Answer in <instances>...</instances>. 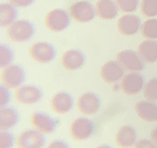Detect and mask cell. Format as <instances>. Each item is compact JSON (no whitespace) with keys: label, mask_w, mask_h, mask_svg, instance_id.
Here are the masks:
<instances>
[{"label":"cell","mask_w":157,"mask_h":148,"mask_svg":"<svg viewBox=\"0 0 157 148\" xmlns=\"http://www.w3.org/2000/svg\"><path fill=\"white\" fill-rule=\"evenodd\" d=\"M35 27L33 22L26 19L16 20L8 26L7 33L12 41L16 42H25L30 41L34 35Z\"/></svg>","instance_id":"obj_1"},{"label":"cell","mask_w":157,"mask_h":148,"mask_svg":"<svg viewBox=\"0 0 157 148\" xmlns=\"http://www.w3.org/2000/svg\"><path fill=\"white\" fill-rule=\"evenodd\" d=\"M71 14L63 9L56 8L49 11L45 16L44 23L49 30L60 32L67 29L71 24Z\"/></svg>","instance_id":"obj_2"},{"label":"cell","mask_w":157,"mask_h":148,"mask_svg":"<svg viewBox=\"0 0 157 148\" xmlns=\"http://www.w3.org/2000/svg\"><path fill=\"white\" fill-rule=\"evenodd\" d=\"M1 80L2 85L8 89H18L25 81V72L20 66L10 64L3 68Z\"/></svg>","instance_id":"obj_3"},{"label":"cell","mask_w":157,"mask_h":148,"mask_svg":"<svg viewBox=\"0 0 157 148\" xmlns=\"http://www.w3.org/2000/svg\"><path fill=\"white\" fill-rule=\"evenodd\" d=\"M69 12L73 18L78 22H90L97 15L96 6L89 1H78L70 6Z\"/></svg>","instance_id":"obj_4"},{"label":"cell","mask_w":157,"mask_h":148,"mask_svg":"<svg viewBox=\"0 0 157 148\" xmlns=\"http://www.w3.org/2000/svg\"><path fill=\"white\" fill-rule=\"evenodd\" d=\"M117 60L123 67L124 70L129 72H138L140 73L145 68L144 60L139 53L132 49H124L117 55Z\"/></svg>","instance_id":"obj_5"},{"label":"cell","mask_w":157,"mask_h":148,"mask_svg":"<svg viewBox=\"0 0 157 148\" xmlns=\"http://www.w3.org/2000/svg\"><path fill=\"white\" fill-rule=\"evenodd\" d=\"M29 55L37 63L48 64L53 60L56 56V49L48 42L40 41L31 45Z\"/></svg>","instance_id":"obj_6"},{"label":"cell","mask_w":157,"mask_h":148,"mask_svg":"<svg viewBox=\"0 0 157 148\" xmlns=\"http://www.w3.org/2000/svg\"><path fill=\"white\" fill-rule=\"evenodd\" d=\"M95 130L94 123L87 118H78L71 124L70 133L75 140H86L93 135Z\"/></svg>","instance_id":"obj_7"},{"label":"cell","mask_w":157,"mask_h":148,"mask_svg":"<svg viewBox=\"0 0 157 148\" xmlns=\"http://www.w3.org/2000/svg\"><path fill=\"white\" fill-rule=\"evenodd\" d=\"M145 77L138 72H131L122 79V90L127 95H137L145 87Z\"/></svg>","instance_id":"obj_8"},{"label":"cell","mask_w":157,"mask_h":148,"mask_svg":"<svg viewBox=\"0 0 157 148\" xmlns=\"http://www.w3.org/2000/svg\"><path fill=\"white\" fill-rule=\"evenodd\" d=\"M45 144L44 133L38 130H26L17 138L18 148H42Z\"/></svg>","instance_id":"obj_9"},{"label":"cell","mask_w":157,"mask_h":148,"mask_svg":"<svg viewBox=\"0 0 157 148\" xmlns=\"http://www.w3.org/2000/svg\"><path fill=\"white\" fill-rule=\"evenodd\" d=\"M117 26L120 33L130 37V35L138 33V31L142 27V22L139 16L135 15V14L127 13L120 17Z\"/></svg>","instance_id":"obj_10"},{"label":"cell","mask_w":157,"mask_h":148,"mask_svg":"<svg viewBox=\"0 0 157 148\" xmlns=\"http://www.w3.org/2000/svg\"><path fill=\"white\" fill-rule=\"evenodd\" d=\"M15 98L21 104L33 105L41 100L42 91L36 86H22L16 90Z\"/></svg>","instance_id":"obj_11"},{"label":"cell","mask_w":157,"mask_h":148,"mask_svg":"<svg viewBox=\"0 0 157 148\" xmlns=\"http://www.w3.org/2000/svg\"><path fill=\"white\" fill-rule=\"evenodd\" d=\"M124 68L118 60H110L101 68V78L108 84H114L124 78Z\"/></svg>","instance_id":"obj_12"},{"label":"cell","mask_w":157,"mask_h":148,"mask_svg":"<svg viewBox=\"0 0 157 148\" xmlns=\"http://www.w3.org/2000/svg\"><path fill=\"white\" fill-rule=\"evenodd\" d=\"M101 107V100L95 93H85L78 100V108L83 114L93 115Z\"/></svg>","instance_id":"obj_13"},{"label":"cell","mask_w":157,"mask_h":148,"mask_svg":"<svg viewBox=\"0 0 157 148\" xmlns=\"http://www.w3.org/2000/svg\"><path fill=\"white\" fill-rule=\"evenodd\" d=\"M86 56L80 49H70L63 55L60 63L67 71H77L85 64Z\"/></svg>","instance_id":"obj_14"},{"label":"cell","mask_w":157,"mask_h":148,"mask_svg":"<svg viewBox=\"0 0 157 148\" xmlns=\"http://www.w3.org/2000/svg\"><path fill=\"white\" fill-rule=\"evenodd\" d=\"M52 109L58 114H67L73 109L74 98L67 92H59L56 94L51 101Z\"/></svg>","instance_id":"obj_15"},{"label":"cell","mask_w":157,"mask_h":148,"mask_svg":"<svg viewBox=\"0 0 157 148\" xmlns=\"http://www.w3.org/2000/svg\"><path fill=\"white\" fill-rule=\"evenodd\" d=\"M30 120L33 127L38 130L39 132L44 133V134H51V133L56 131V121L51 116H48V114L36 112V113H33L31 115Z\"/></svg>","instance_id":"obj_16"},{"label":"cell","mask_w":157,"mask_h":148,"mask_svg":"<svg viewBox=\"0 0 157 148\" xmlns=\"http://www.w3.org/2000/svg\"><path fill=\"white\" fill-rule=\"evenodd\" d=\"M96 10L97 15L104 20L114 19L119 13V7L114 0H98L96 3Z\"/></svg>","instance_id":"obj_17"},{"label":"cell","mask_w":157,"mask_h":148,"mask_svg":"<svg viewBox=\"0 0 157 148\" xmlns=\"http://www.w3.org/2000/svg\"><path fill=\"white\" fill-rule=\"evenodd\" d=\"M135 111L142 120L147 122L157 121V104L153 101H140L135 106Z\"/></svg>","instance_id":"obj_18"},{"label":"cell","mask_w":157,"mask_h":148,"mask_svg":"<svg viewBox=\"0 0 157 148\" xmlns=\"http://www.w3.org/2000/svg\"><path fill=\"white\" fill-rule=\"evenodd\" d=\"M136 139V130L131 126H123L116 134V143L122 148H130L134 146Z\"/></svg>","instance_id":"obj_19"},{"label":"cell","mask_w":157,"mask_h":148,"mask_svg":"<svg viewBox=\"0 0 157 148\" xmlns=\"http://www.w3.org/2000/svg\"><path fill=\"white\" fill-rule=\"evenodd\" d=\"M19 120L18 112L13 108H1L0 112V128L2 131H7L14 127Z\"/></svg>","instance_id":"obj_20"},{"label":"cell","mask_w":157,"mask_h":148,"mask_svg":"<svg viewBox=\"0 0 157 148\" xmlns=\"http://www.w3.org/2000/svg\"><path fill=\"white\" fill-rule=\"evenodd\" d=\"M138 53L145 62L153 64L157 62V41L147 39L138 46Z\"/></svg>","instance_id":"obj_21"},{"label":"cell","mask_w":157,"mask_h":148,"mask_svg":"<svg viewBox=\"0 0 157 148\" xmlns=\"http://www.w3.org/2000/svg\"><path fill=\"white\" fill-rule=\"evenodd\" d=\"M18 11L16 6L8 3H2L0 5V24L2 27L9 26L13 22H15Z\"/></svg>","instance_id":"obj_22"},{"label":"cell","mask_w":157,"mask_h":148,"mask_svg":"<svg viewBox=\"0 0 157 148\" xmlns=\"http://www.w3.org/2000/svg\"><path fill=\"white\" fill-rule=\"evenodd\" d=\"M141 32L145 38L152 41L157 39V18H149L144 21L141 27Z\"/></svg>","instance_id":"obj_23"},{"label":"cell","mask_w":157,"mask_h":148,"mask_svg":"<svg viewBox=\"0 0 157 148\" xmlns=\"http://www.w3.org/2000/svg\"><path fill=\"white\" fill-rule=\"evenodd\" d=\"M141 13L146 17L157 16V0H142L140 4Z\"/></svg>","instance_id":"obj_24"},{"label":"cell","mask_w":157,"mask_h":148,"mask_svg":"<svg viewBox=\"0 0 157 148\" xmlns=\"http://www.w3.org/2000/svg\"><path fill=\"white\" fill-rule=\"evenodd\" d=\"M14 59V53L10 46L7 45H1L0 46V64L1 68H6L11 64Z\"/></svg>","instance_id":"obj_25"},{"label":"cell","mask_w":157,"mask_h":148,"mask_svg":"<svg viewBox=\"0 0 157 148\" xmlns=\"http://www.w3.org/2000/svg\"><path fill=\"white\" fill-rule=\"evenodd\" d=\"M144 97L149 101H157V78L150 79L144 87Z\"/></svg>","instance_id":"obj_26"},{"label":"cell","mask_w":157,"mask_h":148,"mask_svg":"<svg viewBox=\"0 0 157 148\" xmlns=\"http://www.w3.org/2000/svg\"><path fill=\"white\" fill-rule=\"evenodd\" d=\"M119 9L125 13H131L136 11L140 0H115Z\"/></svg>","instance_id":"obj_27"},{"label":"cell","mask_w":157,"mask_h":148,"mask_svg":"<svg viewBox=\"0 0 157 148\" xmlns=\"http://www.w3.org/2000/svg\"><path fill=\"white\" fill-rule=\"evenodd\" d=\"M14 145V137L11 133L2 131L0 135V148H12Z\"/></svg>","instance_id":"obj_28"},{"label":"cell","mask_w":157,"mask_h":148,"mask_svg":"<svg viewBox=\"0 0 157 148\" xmlns=\"http://www.w3.org/2000/svg\"><path fill=\"white\" fill-rule=\"evenodd\" d=\"M9 101H10V93L8 91V88L5 87L4 85H2L1 88H0V105H1V108H4L5 106H7Z\"/></svg>","instance_id":"obj_29"},{"label":"cell","mask_w":157,"mask_h":148,"mask_svg":"<svg viewBox=\"0 0 157 148\" xmlns=\"http://www.w3.org/2000/svg\"><path fill=\"white\" fill-rule=\"evenodd\" d=\"M134 148H157V145L153 141H150V140L142 139L135 144Z\"/></svg>","instance_id":"obj_30"},{"label":"cell","mask_w":157,"mask_h":148,"mask_svg":"<svg viewBox=\"0 0 157 148\" xmlns=\"http://www.w3.org/2000/svg\"><path fill=\"white\" fill-rule=\"evenodd\" d=\"M10 4L16 7H27L34 2V0H8Z\"/></svg>","instance_id":"obj_31"},{"label":"cell","mask_w":157,"mask_h":148,"mask_svg":"<svg viewBox=\"0 0 157 148\" xmlns=\"http://www.w3.org/2000/svg\"><path fill=\"white\" fill-rule=\"evenodd\" d=\"M46 148H70V147L65 141H62V140H56V141H52Z\"/></svg>","instance_id":"obj_32"},{"label":"cell","mask_w":157,"mask_h":148,"mask_svg":"<svg viewBox=\"0 0 157 148\" xmlns=\"http://www.w3.org/2000/svg\"><path fill=\"white\" fill-rule=\"evenodd\" d=\"M150 136H151V140L157 145V127L152 130Z\"/></svg>","instance_id":"obj_33"},{"label":"cell","mask_w":157,"mask_h":148,"mask_svg":"<svg viewBox=\"0 0 157 148\" xmlns=\"http://www.w3.org/2000/svg\"><path fill=\"white\" fill-rule=\"evenodd\" d=\"M97 148H112V147L109 146V145H101V146H99Z\"/></svg>","instance_id":"obj_34"}]
</instances>
